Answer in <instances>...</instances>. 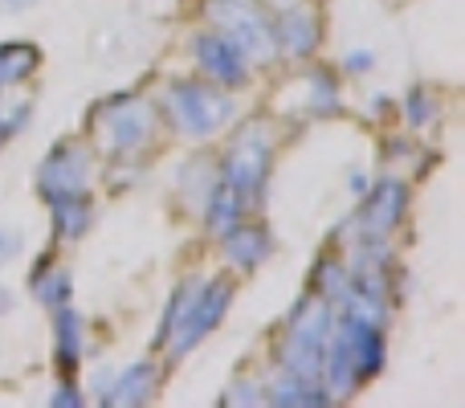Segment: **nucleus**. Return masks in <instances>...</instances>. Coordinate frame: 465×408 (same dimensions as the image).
Segmentation results:
<instances>
[{"mask_svg": "<svg viewBox=\"0 0 465 408\" xmlns=\"http://www.w3.org/2000/svg\"><path fill=\"white\" fill-rule=\"evenodd\" d=\"M384 363V323L355 319V314L339 311V323H331L327 355H322V372L327 380V396L343 401L355 388H363Z\"/></svg>", "mask_w": 465, "mask_h": 408, "instance_id": "1", "label": "nucleus"}, {"mask_svg": "<svg viewBox=\"0 0 465 408\" xmlns=\"http://www.w3.org/2000/svg\"><path fill=\"white\" fill-rule=\"evenodd\" d=\"M232 286L229 278H184L172 294L168 311H163L160 323V343L168 347L172 360L188 355L204 335L217 331V323L225 319L229 311Z\"/></svg>", "mask_w": 465, "mask_h": 408, "instance_id": "2", "label": "nucleus"}, {"mask_svg": "<svg viewBox=\"0 0 465 408\" xmlns=\"http://www.w3.org/2000/svg\"><path fill=\"white\" fill-rule=\"evenodd\" d=\"M331 323H335V306L327 298H302L286 323V335L278 347V363L286 376L298 380H319L322 355H327Z\"/></svg>", "mask_w": 465, "mask_h": 408, "instance_id": "3", "label": "nucleus"}, {"mask_svg": "<svg viewBox=\"0 0 465 408\" xmlns=\"http://www.w3.org/2000/svg\"><path fill=\"white\" fill-rule=\"evenodd\" d=\"M163 111L168 123L180 131L184 139H209L232 119V98L225 95V86L209 78H180L168 86L163 95Z\"/></svg>", "mask_w": 465, "mask_h": 408, "instance_id": "4", "label": "nucleus"}, {"mask_svg": "<svg viewBox=\"0 0 465 408\" xmlns=\"http://www.w3.org/2000/svg\"><path fill=\"white\" fill-rule=\"evenodd\" d=\"M90 127H94L98 144L111 155H135L139 147H147L155 139V111L147 98L119 95V98H106L90 114Z\"/></svg>", "mask_w": 465, "mask_h": 408, "instance_id": "5", "label": "nucleus"}, {"mask_svg": "<svg viewBox=\"0 0 465 408\" xmlns=\"http://www.w3.org/2000/svg\"><path fill=\"white\" fill-rule=\"evenodd\" d=\"M270 155H273V139L265 131V123L262 119L241 123V131L232 135L225 172H221V184H229L245 204H257V196L265 188V172H270Z\"/></svg>", "mask_w": 465, "mask_h": 408, "instance_id": "6", "label": "nucleus"}, {"mask_svg": "<svg viewBox=\"0 0 465 408\" xmlns=\"http://www.w3.org/2000/svg\"><path fill=\"white\" fill-rule=\"evenodd\" d=\"M209 16L217 25V33H225L249 62H270L278 54L273 21L253 0H209Z\"/></svg>", "mask_w": 465, "mask_h": 408, "instance_id": "7", "label": "nucleus"}, {"mask_svg": "<svg viewBox=\"0 0 465 408\" xmlns=\"http://www.w3.org/2000/svg\"><path fill=\"white\" fill-rule=\"evenodd\" d=\"M90 180H94V160H90V152L82 144H74V139L54 144L37 168V188L45 193V201L90 193Z\"/></svg>", "mask_w": 465, "mask_h": 408, "instance_id": "8", "label": "nucleus"}, {"mask_svg": "<svg viewBox=\"0 0 465 408\" xmlns=\"http://www.w3.org/2000/svg\"><path fill=\"white\" fill-rule=\"evenodd\" d=\"M193 57H196V65H201L204 78L217 82V86H241V82H245V74H249L245 70L249 57L217 29H213V33H196V37H193Z\"/></svg>", "mask_w": 465, "mask_h": 408, "instance_id": "9", "label": "nucleus"}, {"mask_svg": "<svg viewBox=\"0 0 465 408\" xmlns=\"http://www.w3.org/2000/svg\"><path fill=\"white\" fill-rule=\"evenodd\" d=\"M404 204H409V193H404L401 180H380V184L371 188V196H363L360 216H355L360 241H384L388 233L401 224Z\"/></svg>", "mask_w": 465, "mask_h": 408, "instance_id": "10", "label": "nucleus"}, {"mask_svg": "<svg viewBox=\"0 0 465 408\" xmlns=\"http://www.w3.org/2000/svg\"><path fill=\"white\" fill-rule=\"evenodd\" d=\"M155 388H160V368H155L152 360H139V363H131V368L114 372L98 401L103 404H147L155 396Z\"/></svg>", "mask_w": 465, "mask_h": 408, "instance_id": "11", "label": "nucleus"}, {"mask_svg": "<svg viewBox=\"0 0 465 408\" xmlns=\"http://www.w3.org/2000/svg\"><path fill=\"white\" fill-rule=\"evenodd\" d=\"M273 37H278V49L286 57H306L319 45V16L302 5L282 8V16L273 21Z\"/></svg>", "mask_w": 465, "mask_h": 408, "instance_id": "12", "label": "nucleus"}, {"mask_svg": "<svg viewBox=\"0 0 465 408\" xmlns=\"http://www.w3.org/2000/svg\"><path fill=\"white\" fill-rule=\"evenodd\" d=\"M270 254V233L257 229V224H229L225 229V257L237 270H257Z\"/></svg>", "mask_w": 465, "mask_h": 408, "instance_id": "13", "label": "nucleus"}, {"mask_svg": "<svg viewBox=\"0 0 465 408\" xmlns=\"http://www.w3.org/2000/svg\"><path fill=\"white\" fill-rule=\"evenodd\" d=\"M49 213H54V233L62 241H78L82 233L90 229V221H94V204H90V196H57V201H49Z\"/></svg>", "mask_w": 465, "mask_h": 408, "instance_id": "14", "label": "nucleus"}, {"mask_svg": "<svg viewBox=\"0 0 465 408\" xmlns=\"http://www.w3.org/2000/svg\"><path fill=\"white\" fill-rule=\"evenodd\" d=\"M54 327H57V339H54V343H57V347H54L57 368H62V372L78 368V360H82V314L74 311L70 303L57 306Z\"/></svg>", "mask_w": 465, "mask_h": 408, "instance_id": "15", "label": "nucleus"}, {"mask_svg": "<svg viewBox=\"0 0 465 408\" xmlns=\"http://www.w3.org/2000/svg\"><path fill=\"white\" fill-rule=\"evenodd\" d=\"M37 65H41V49L29 45V41H8V45H0V90L25 82Z\"/></svg>", "mask_w": 465, "mask_h": 408, "instance_id": "16", "label": "nucleus"}, {"mask_svg": "<svg viewBox=\"0 0 465 408\" xmlns=\"http://www.w3.org/2000/svg\"><path fill=\"white\" fill-rule=\"evenodd\" d=\"M265 404H331V396L322 393L314 380H298L282 372L270 388H265Z\"/></svg>", "mask_w": 465, "mask_h": 408, "instance_id": "17", "label": "nucleus"}, {"mask_svg": "<svg viewBox=\"0 0 465 408\" xmlns=\"http://www.w3.org/2000/svg\"><path fill=\"white\" fill-rule=\"evenodd\" d=\"M298 86H302V111L306 114L339 111V86H335V78H331L327 70H311L306 74V82H298Z\"/></svg>", "mask_w": 465, "mask_h": 408, "instance_id": "18", "label": "nucleus"}, {"mask_svg": "<svg viewBox=\"0 0 465 408\" xmlns=\"http://www.w3.org/2000/svg\"><path fill=\"white\" fill-rule=\"evenodd\" d=\"M29 286H33V294H37L45 306H54V311L70 303V274L57 270L54 262H41V270L33 274Z\"/></svg>", "mask_w": 465, "mask_h": 408, "instance_id": "19", "label": "nucleus"}, {"mask_svg": "<svg viewBox=\"0 0 465 408\" xmlns=\"http://www.w3.org/2000/svg\"><path fill=\"white\" fill-rule=\"evenodd\" d=\"M25 123H29V103H16L13 111H8V106H0V147H5L8 139L25 127Z\"/></svg>", "mask_w": 465, "mask_h": 408, "instance_id": "20", "label": "nucleus"}, {"mask_svg": "<svg viewBox=\"0 0 465 408\" xmlns=\"http://www.w3.org/2000/svg\"><path fill=\"white\" fill-rule=\"evenodd\" d=\"M225 401H229V404H265V388L253 384V380H241V384L229 388Z\"/></svg>", "mask_w": 465, "mask_h": 408, "instance_id": "21", "label": "nucleus"}, {"mask_svg": "<svg viewBox=\"0 0 465 408\" xmlns=\"http://www.w3.org/2000/svg\"><path fill=\"white\" fill-rule=\"evenodd\" d=\"M25 249V237L16 229H0V265H8L13 257H21Z\"/></svg>", "mask_w": 465, "mask_h": 408, "instance_id": "22", "label": "nucleus"}, {"mask_svg": "<svg viewBox=\"0 0 465 408\" xmlns=\"http://www.w3.org/2000/svg\"><path fill=\"white\" fill-rule=\"evenodd\" d=\"M425 103H429V98H425V90H412V95H409V103H404V114H409V119L417 123V127H420V123H429V114H433Z\"/></svg>", "mask_w": 465, "mask_h": 408, "instance_id": "23", "label": "nucleus"}, {"mask_svg": "<svg viewBox=\"0 0 465 408\" xmlns=\"http://www.w3.org/2000/svg\"><path fill=\"white\" fill-rule=\"evenodd\" d=\"M49 404H57V408H78L82 404V393H78V388H74V384H62V388H57V393H54V401H49Z\"/></svg>", "mask_w": 465, "mask_h": 408, "instance_id": "24", "label": "nucleus"}, {"mask_svg": "<svg viewBox=\"0 0 465 408\" xmlns=\"http://www.w3.org/2000/svg\"><path fill=\"white\" fill-rule=\"evenodd\" d=\"M343 65H347V74H368L371 65H376V57H371V54H363V49H360V54H351Z\"/></svg>", "mask_w": 465, "mask_h": 408, "instance_id": "25", "label": "nucleus"}, {"mask_svg": "<svg viewBox=\"0 0 465 408\" xmlns=\"http://www.w3.org/2000/svg\"><path fill=\"white\" fill-rule=\"evenodd\" d=\"M29 5H37V0H0V13H21Z\"/></svg>", "mask_w": 465, "mask_h": 408, "instance_id": "26", "label": "nucleus"}, {"mask_svg": "<svg viewBox=\"0 0 465 408\" xmlns=\"http://www.w3.org/2000/svg\"><path fill=\"white\" fill-rule=\"evenodd\" d=\"M13 311V294H8V290H0V314H8Z\"/></svg>", "mask_w": 465, "mask_h": 408, "instance_id": "27", "label": "nucleus"}]
</instances>
